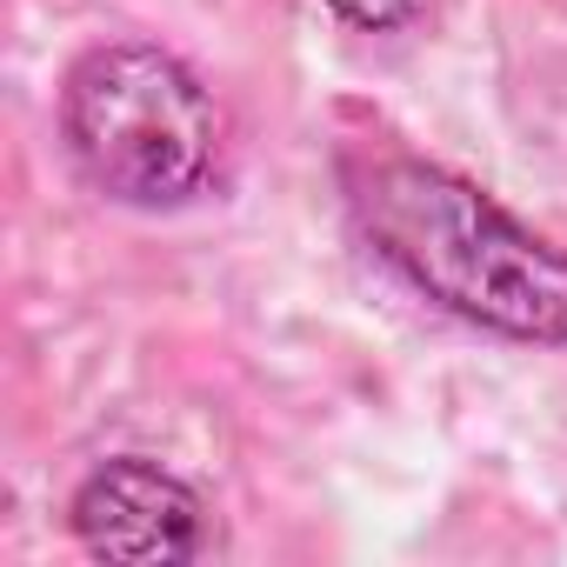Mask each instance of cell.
<instances>
[{"instance_id":"obj_1","label":"cell","mask_w":567,"mask_h":567,"mask_svg":"<svg viewBox=\"0 0 567 567\" xmlns=\"http://www.w3.org/2000/svg\"><path fill=\"white\" fill-rule=\"evenodd\" d=\"M341 187L374 260L421 301L527 348H567V247L520 227L487 187L421 154L341 161Z\"/></svg>"},{"instance_id":"obj_2","label":"cell","mask_w":567,"mask_h":567,"mask_svg":"<svg viewBox=\"0 0 567 567\" xmlns=\"http://www.w3.org/2000/svg\"><path fill=\"white\" fill-rule=\"evenodd\" d=\"M61 141L121 207H181L220 161V107L187 61L147 41L87 48L61 87Z\"/></svg>"},{"instance_id":"obj_3","label":"cell","mask_w":567,"mask_h":567,"mask_svg":"<svg viewBox=\"0 0 567 567\" xmlns=\"http://www.w3.org/2000/svg\"><path fill=\"white\" fill-rule=\"evenodd\" d=\"M68 520H74V540L94 560L167 567V560L207 554V507H200V494L181 474H167L161 461H141V454L101 461L74 487Z\"/></svg>"},{"instance_id":"obj_4","label":"cell","mask_w":567,"mask_h":567,"mask_svg":"<svg viewBox=\"0 0 567 567\" xmlns=\"http://www.w3.org/2000/svg\"><path fill=\"white\" fill-rule=\"evenodd\" d=\"M328 8H334L341 21L368 28V34H394V28H408V21L421 14V0H328Z\"/></svg>"}]
</instances>
